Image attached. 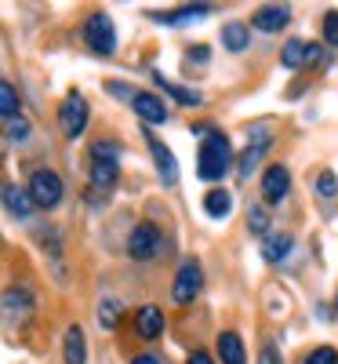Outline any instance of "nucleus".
<instances>
[{"label":"nucleus","instance_id":"f8f14e48","mask_svg":"<svg viewBox=\"0 0 338 364\" xmlns=\"http://www.w3.org/2000/svg\"><path fill=\"white\" fill-rule=\"evenodd\" d=\"M4 208L15 219H29L37 204H33V197H29V190H18L15 182H4Z\"/></svg>","mask_w":338,"mask_h":364},{"label":"nucleus","instance_id":"ddd939ff","mask_svg":"<svg viewBox=\"0 0 338 364\" xmlns=\"http://www.w3.org/2000/svg\"><path fill=\"white\" fill-rule=\"evenodd\" d=\"M288 252H291V233H269V237H262V259L266 262H284L288 259Z\"/></svg>","mask_w":338,"mask_h":364},{"label":"nucleus","instance_id":"2f4dec72","mask_svg":"<svg viewBox=\"0 0 338 364\" xmlns=\"http://www.w3.org/2000/svg\"><path fill=\"white\" fill-rule=\"evenodd\" d=\"M258 364H284V360H280V353H276V346H273V343H266V346H262V353H258Z\"/></svg>","mask_w":338,"mask_h":364},{"label":"nucleus","instance_id":"a211bd4d","mask_svg":"<svg viewBox=\"0 0 338 364\" xmlns=\"http://www.w3.org/2000/svg\"><path fill=\"white\" fill-rule=\"evenodd\" d=\"M222 44L229 51H244L251 44V26H244V22H226L222 26Z\"/></svg>","mask_w":338,"mask_h":364},{"label":"nucleus","instance_id":"bb28decb","mask_svg":"<svg viewBox=\"0 0 338 364\" xmlns=\"http://www.w3.org/2000/svg\"><path fill=\"white\" fill-rule=\"evenodd\" d=\"M4 132H8V142H26L29 139V120L26 117H15V120H4Z\"/></svg>","mask_w":338,"mask_h":364},{"label":"nucleus","instance_id":"c85d7f7f","mask_svg":"<svg viewBox=\"0 0 338 364\" xmlns=\"http://www.w3.org/2000/svg\"><path fill=\"white\" fill-rule=\"evenodd\" d=\"M317 193H320L324 200L338 197V178H334V171H320V175H317Z\"/></svg>","mask_w":338,"mask_h":364},{"label":"nucleus","instance_id":"c756f323","mask_svg":"<svg viewBox=\"0 0 338 364\" xmlns=\"http://www.w3.org/2000/svg\"><path fill=\"white\" fill-rule=\"evenodd\" d=\"M302 364H338V353H334L331 346H317L313 353H305Z\"/></svg>","mask_w":338,"mask_h":364},{"label":"nucleus","instance_id":"2eb2a0df","mask_svg":"<svg viewBox=\"0 0 338 364\" xmlns=\"http://www.w3.org/2000/svg\"><path fill=\"white\" fill-rule=\"evenodd\" d=\"M116 178H120V168L109 164V161H91V186H95L99 193H109L116 186Z\"/></svg>","mask_w":338,"mask_h":364},{"label":"nucleus","instance_id":"473e14b6","mask_svg":"<svg viewBox=\"0 0 338 364\" xmlns=\"http://www.w3.org/2000/svg\"><path fill=\"white\" fill-rule=\"evenodd\" d=\"M305 66H324V48L320 44H310V51H305Z\"/></svg>","mask_w":338,"mask_h":364},{"label":"nucleus","instance_id":"4be33fe9","mask_svg":"<svg viewBox=\"0 0 338 364\" xmlns=\"http://www.w3.org/2000/svg\"><path fill=\"white\" fill-rule=\"evenodd\" d=\"M305 51H310V44H305V41H298V37H291V41L284 44L280 63H284L288 70H298V66H305Z\"/></svg>","mask_w":338,"mask_h":364},{"label":"nucleus","instance_id":"423d86ee","mask_svg":"<svg viewBox=\"0 0 338 364\" xmlns=\"http://www.w3.org/2000/svg\"><path fill=\"white\" fill-rule=\"evenodd\" d=\"M160 245H164V237L160 230L153 226V223H138L128 237V255L131 259H157L160 255Z\"/></svg>","mask_w":338,"mask_h":364},{"label":"nucleus","instance_id":"6e6552de","mask_svg":"<svg viewBox=\"0 0 338 364\" xmlns=\"http://www.w3.org/2000/svg\"><path fill=\"white\" fill-rule=\"evenodd\" d=\"M288 190H291L288 168L284 164H269L266 175H262V197H266V204H280L288 197Z\"/></svg>","mask_w":338,"mask_h":364},{"label":"nucleus","instance_id":"cd10ccee","mask_svg":"<svg viewBox=\"0 0 338 364\" xmlns=\"http://www.w3.org/2000/svg\"><path fill=\"white\" fill-rule=\"evenodd\" d=\"M4 310H8V317H15V310L26 314V310H29V295L18 291V288H11V291L4 295Z\"/></svg>","mask_w":338,"mask_h":364},{"label":"nucleus","instance_id":"c9c22d12","mask_svg":"<svg viewBox=\"0 0 338 364\" xmlns=\"http://www.w3.org/2000/svg\"><path fill=\"white\" fill-rule=\"evenodd\" d=\"M334 314H338V299H334Z\"/></svg>","mask_w":338,"mask_h":364},{"label":"nucleus","instance_id":"f704fd0d","mask_svg":"<svg viewBox=\"0 0 338 364\" xmlns=\"http://www.w3.org/2000/svg\"><path fill=\"white\" fill-rule=\"evenodd\" d=\"M131 364H160V357H157V353H142V357H135Z\"/></svg>","mask_w":338,"mask_h":364},{"label":"nucleus","instance_id":"f03ea898","mask_svg":"<svg viewBox=\"0 0 338 364\" xmlns=\"http://www.w3.org/2000/svg\"><path fill=\"white\" fill-rule=\"evenodd\" d=\"M84 44L95 55H102V58L116 51V29H113V18L106 11L87 15V22H84Z\"/></svg>","mask_w":338,"mask_h":364},{"label":"nucleus","instance_id":"1a4fd4ad","mask_svg":"<svg viewBox=\"0 0 338 364\" xmlns=\"http://www.w3.org/2000/svg\"><path fill=\"white\" fill-rule=\"evenodd\" d=\"M288 22H291V11L284 4H266L251 15V29H258V33H280Z\"/></svg>","mask_w":338,"mask_h":364},{"label":"nucleus","instance_id":"412c9836","mask_svg":"<svg viewBox=\"0 0 338 364\" xmlns=\"http://www.w3.org/2000/svg\"><path fill=\"white\" fill-rule=\"evenodd\" d=\"M153 80H157L164 91H171V95L182 102V106H200L204 102V95H200V91H190V87H182V84H175V80H168L164 73H153Z\"/></svg>","mask_w":338,"mask_h":364},{"label":"nucleus","instance_id":"dca6fc26","mask_svg":"<svg viewBox=\"0 0 338 364\" xmlns=\"http://www.w3.org/2000/svg\"><path fill=\"white\" fill-rule=\"evenodd\" d=\"M219 357L222 364H248V353H244V343L236 331H222L219 336Z\"/></svg>","mask_w":338,"mask_h":364},{"label":"nucleus","instance_id":"20e7f679","mask_svg":"<svg viewBox=\"0 0 338 364\" xmlns=\"http://www.w3.org/2000/svg\"><path fill=\"white\" fill-rule=\"evenodd\" d=\"M87 99L80 95V91H70V95L62 99V106H58V128H62V135L66 139H77V135H84V128H87Z\"/></svg>","mask_w":338,"mask_h":364},{"label":"nucleus","instance_id":"4468645a","mask_svg":"<svg viewBox=\"0 0 338 364\" xmlns=\"http://www.w3.org/2000/svg\"><path fill=\"white\" fill-rule=\"evenodd\" d=\"M135 324H138V336H142V339H157L160 331H164V314H160V306H142L138 317H135Z\"/></svg>","mask_w":338,"mask_h":364},{"label":"nucleus","instance_id":"0eeeda50","mask_svg":"<svg viewBox=\"0 0 338 364\" xmlns=\"http://www.w3.org/2000/svg\"><path fill=\"white\" fill-rule=\"evenodd\" d=\"M266 149H269V132L258 124L251 135H248V149L240 154V161H236V171H240V178H251V171L258 168V161L266 157Z\"/></svg>","mask_w":338,"mask_h":364},{"label":"nucleus","instance_id":"f257e3e1","mask_svg":"<svg viewBox=\"0 0 338 364\" xmlns=\"http://www.w3.org/2000/svg\"><path fill=\"white\" fill-rule=\"evenodd\" d=\"M233 168V149H229V139L222 132H207L200 139V149H197V175L204 182H219L226 178V171Z\"/></svg>","mask_w":338,"mask_h":364},{"label":"nucleus","instance_id":"b1692460","mask_svg":"<svg viewBox=\"0 0 338 364\" xmlns=\"http://www.w3.org/2000/svg\"><path fill=\"white\" fill-rule=\"evenodd\" d=\"M248 226H251V233H258V237H269V208H262V204H251V208H248Z\"/></svg>","mask_w":338,"mask_h":364},{"label":"nucleus","instance_id":"7c9ffc66","mask_svg":"<svg viewBox=\"0 0 338 364\" xmlns=\"http://www.w3.org/2000/svg\"><path fill=\"white\" fill-rule=\"evenodd\" d=\"M324 41L331 48H338V11H327L324 15Z\"/></svg>","mask_w":338,"mask_h":364},{"label":"nucleus","instance_id":"39448f33","mask_svg":"<svg viewBox=\"0 0 338 364\" xmlns=\"http://www.w3.org/2000/svg\"><path fill=\"white\" fill-rule=\"evenodd\" d=\"M29 197H33L37 208H55L62 200V178H58L51 168H40L29 175Z\"/></svg>","mask_w":338,"mask_h":364},{"label":"nucleus","instance_id":"393cba45","mask_svg":"<svg viewBox=\"0 0 338 364\" xmlns=\"http://www.w3.org/2000/svg\"><path fill=\"white\" fill-rule=\"evenodd\" d=\"M91 161H109V164H116V161H120V142L99 139L95 146H91Z\"/></svg>","mask_w":338,"mask_h":364},{"label":"nucleus","instance_id":"9b49d317","mask_svg":"<svg viewBox=\"0 0 338 364\" xmlns=\"http://www.w3.org/2000/svg\"><path fill=\"white\" fill-rule=\"evenodd\" d=\"M149 154H153V164H157V171L164 178V186H175V182H178V161H175V154H171L164 142H157V139H149Z\"/></svg>","mask_w":338,"mask_h":364},{"label":"nucleus","instance_id":"aec40b11","mask_svg":"<svg viewBox=\"0 0 338 364\" xmlns=\"http://www.w3.org/2000/svg\"><path fill=\"white\" fill-rule=\"evenodd\" d=\"M207 15V4H190V8H182V11H153V18L164 22V26H182V22H193V18H204Z\"/></svg>","mask_w":338,"mask_h":364},{"label":"nucleus","instance_id":"5701e85b","mask_svg":"<svg viewBox=\"0 0 338 364\" xmlns=\"http://www.w3.org/2000/svg\"><path fill=\"white\" fill-rule=\"evenodd\" d=\"M0 117H4V120L22 117V113H18V95H15V87H11L8 80L0 84Z\"/></svg>","mask_w":338,"mask_h":364},{"label":"nucleus","instance_id":"a878e982","mask_svg":"<svg viewBox=\"0 0 338 364\" xmlns=\"http://www.w3.org/2000/svg\"><path fill=\"white\" fill-rule=\"evenodd\" d=\"M116 321H120V302H116L113 295H106V299L99 302V324H102V328H116Z\"/></svg>","mask_w":338,"mask_h":364},{"label":"nucleus","instance_id":"f3484780","mask_svg":"<svg viewBox=\"0 0 338 364\" xmlns=\"http://www.w3.org/2000/svg\"><path fill=\"white\" fill-rule=\"evenodd\" d=\"M229 208H233L229 190H222V186H211V190L204 193V211H207L211 219H226V215H229Z\"/></svg>","mask_w":338,"mask_h":364},{"label":"nucleus","instance_id":"9d476101","mask_svg":"<svg viewBox=\"0 0 338 364\" xmlns=\"http://www.w3.org/2000/svg\"><path fill=\"white\" fill-rule=\"evenodd\" d=\"M131 106H135V113L146 120V124H164L168 120V106L153 95V91H138V95L131 99Z\"/></svg>","mask_w":338,"mask_h":364},{"label":"nucleus","instance_id":"7ed1b4c3","mask_svg":"<svg viewBox=\"0 0 338 364\" xmlns=\"http://www.w3.org/2000/svg\"><path fill=\"white\" fill-rule=\"evenodd\" d=\"M204 288V273H200V262L197 259H186L175 273V284H171V302L175 306H190V302L200 295Z\"/></svg>","mask_w":338,"mask_h":364},{"label":"nucleus","instance_id":"72a5a7b5","mask_svg":"<svg viewBox=\"0 0 338 364\" xmlns=\"http://www.w3.org/2000/svg\"><path fill=\"white\" fill-rule=\"evenodd\" d=\"M186 364H214V360H211V353H204V350H193Z\"/></svg>","mask_w":338,"mask_h":364},{"label":"nucleus","instance_id":"6ab92c4d","mask_svg":"<svg viewBox=\"0 0 338 364\" xmlns=\"http://www.w3.org/2000/svg\"><path fill=\"white\" fill-rule=\"evenodd\" d=\"M87 360V343H84V331L80 324L66 328V364H84Z\"/></svg>","mask_w":338,"mask_h":364}]
</instances>
